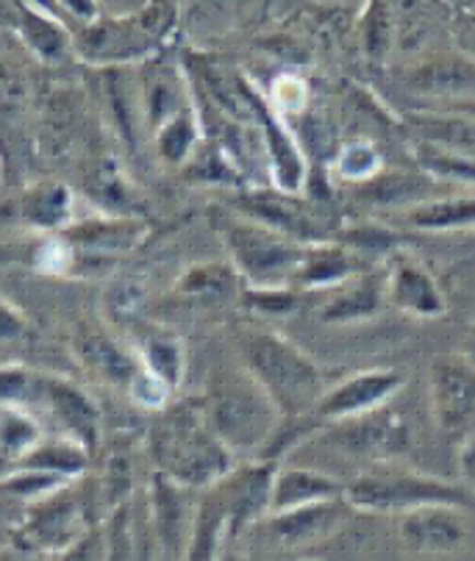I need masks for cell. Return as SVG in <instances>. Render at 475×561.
<instances>
[{
  "mask_svg": "<svg viewBox=\"0 0 475 561\" xmlns=\"http://www.w3.org/2000/svg\"><path fill=\"white\" fill-rule=\"evenodd\" d=\"M139 101H143V114H145V128L150 134L159 131L167 119L176 117V114L184 112L186 103V90L184 81L176 76V70L170 67H154V70L145 76L143 90H139Z\"/></svg>",
  "mask_w": 475,
  "mask_h": 561,
  "instance_id": "25",
  "label": "cell"
},
{
  "mask_svg": "<svg viewBox=\"0 0 475 561\" xmlns=\"http://www.w3.org/2000/svg\"><path fill=\"white\" fill-rule=\"evenodd\" d=\"M125 392H128V398H132L137 407L150 409V412H159V409H165L170 387H167L159 376H154V373L143 365V370L134 376V381L128 383V389H125Z\"/></svg>",
  "mask_w": 475,
  "mask_h": 561,
  "instance_id": "39",
  "label": "cell"
},
{
  "mask_svg": "<svg viewBox=\"0 0 475 561\" xmlns=\"http://www.w3.org/2000/svg\"><path fill=\"white\" fill-rule=\"evenodd\" d=\"M386 304V275L367 273L348 278L342 289L320 309V320L326 323H351L373 317Z\"/></svg>",
  "mask_w": 475,
  "mask_h": 561,
  "instance_id": "23",
  "label": "cell"
},
{
  "mask_svg": "<svg viewBox=\"0 0 475 561\" xmlns=\"http://www.w3.org/2000/svg\"><path fill=\"white\" fill-rule=\"evenodd\" d=\"M245 367L273 398L281 417L290 423L309 414L328 392V373L301 347L270 331H256L242 342Z\"/></svg>",
  "mask_w": 475,
  "mask_h": 561,
  "instance_id": "2",
  "label": "cell"
},
{
  "mask_svg": "<svg viewBox=\"0 0 475 561\" xmlns=\"http://www.w3.org/2000/svg\"><path fill=\"white\" fill-rule=\"evenodd\" d=\"M426 181L420 175H409V173H389V170H381L375 179L364 181L359 184L357 197L364 201V204H378V206H389V204H404L409 201L411 192L426 190Z\"/></svg>",
  "mask_w": 475,
  "mask_h": 561,
  "instance_id": "36",
  "label": "cell"
},
{
  "mask_svg": "<svg viewBox=\"0 0 475 561\" xmlns=\"http://www.w3.org/2000/svg\"><path fill=\"white\" fill-rule=\"evenodd\" d=\"M306 103H309V84H306L304 78L292 76V72L275 78L270 106H273V112L279 114V117L304 112Z\"/></svg>",
  "mask_w": 475,
  "mask_h": 561,
  "instance_id": "38",
  "label": "cell"
},
{
  "mask_svg": "<svg viewBox=\"0 0 475 561\" xmlns=\"http://www.w3.org/2000/svg\"><path fill=\"white\" fill-rule=\"evenodd\" d=\"M406 123L415 131L417 142L431 148L448 150V153L475 159V117L473 114L451 112H411Z\"/></svg>",
  "mask_w": 475,
  "mask_h": 561,
  "instance_id": "21",
  "label": "cell"
},
{
  "mask_svg": "<svg viewBox=\"0 0 475 561\" xmlns=\"http://www.w3.org/2000/svg\"><path fill=\"white\" fill-rule=\"evenodd\" d=\"M42 394L48 400L50 414L59 420L67 439L81 445L90 454L98 445V436H101V414H98L95 403L72 383L54 381V378L42 381Z\"/></svg>",
  "mask_w": 475,
  "mask_h": 561,
  "instance_id": "17",
  "label": "cell"
},
{
  "mask_svg": "<svg viewBox=\"0 0 475 561\" xmlns=\"http://www.w3.org/2000/svg\"><path fill=\"white\" fill-rule=\"evenodd\" d=\"M239 273L228 264H201L179 280V295L203 306L226 304L237 295Z\"/></svg>",
  "mask_w": 475,
  "mask_h": 561,
  "instance_id": "28",
  "label": "cell"
},
{
  "mask_svg": "<svg viewBox=\"0 0 475 561\" xmlns=\"http://www.w3.org/2000/svg\"><path fill=\"white\" fill-rule=\"evenodd\" d=\"M190 492L192 486L156 472L154 490H150V526H154L156 545L165 561L186 559L192 550L197 508H192Z\"/></svg>",
  "mask_w": 475,
  "mask_h": 561,
  "instance_id": "10",
  "label": "cell"
},
{
  "mask_svg": "<svg viewBox=\"0 0 475 561\" xmlns=\"http://www.w3.org/2000/svg\"><path fill=\"white\" fill-rule=\"evenodd\" d=\"M462 472L464 478H467L470 490H473V497H475V439H470L467 448L462 450Z\"/></svg>",
  "mask_w": 475,
  "mask_h": 561,
  "instance_id": "44",
  "label": "cell"
},
{
  "mask_svg": "<svg viewBox=\"0 0 475 561\" xmlns=\"http://www.w3.org/2000/svg\"><path fill=\"white\" fill-rule=\"evenodd\" d=\"M400 539L411 553H451L467 537L462 506L428 503L400 514Z\"/></svg>",
  "mask_w": 475,
  "mask_h": 561,
  "instance_id": "13",
  "label": "cell"
},
{
  "mask_svg": "<svg viewBox=\"0 0 475 561\" xmlns=\"http://www.w3.org/2000/svg\"><path fill=\"white\" fill-rule=\"evenodd\" d=\"M106 101L109 112H112V123L120 131L125 142L137 148L139 137L145 131V114L143 101H139V90L128 84L123 70H112L106 78Z\"/></svg>",
  "mask_w": 475,
  "mask_h": 561,
  "instance_id": "27",
  "label": "cell"
},
{
  "mask_svg": "<svg viewBox=\"0 0 475 561\" xmlns=\"http://www.w3.org/2000/svg\"><path fill=\"white\" fill-rule=\"evenodd\" d=\"M459 12H467V14H475V0H456Z\"/></svg>",
  "mask_w": 475,
  "mask_h": 561,
  "instance_id": "47",
  "label": "cell"
},
{
  "mask_svg": "<svg viewBox=\"0 0 475 561\" xmlns=\"http://www.w3.org/2000/svg\"><path fill=\"white\" fill-rule=\"evenodd\" d=\"M362 43L364 54L370 61H384L393 48L395 36V7L393 0H367L364 9V23H362Z\"/></svg>",
  "mask_w": 475,
  "mask_h": 561,
  "instance_id": "35",
  "label": "cell"
},
{
  "mask_svg": "<svg viewBox=\"0 0 475 561\" xmlns=\"http://www.w3.org/2000/svg\"><path fill=\"white\" fill-rule=\"evenodd\" d=\"M404 84L415 95L464 103L467 98H475V61L464 54H434L411 65Z\"/></svg>",
  "mask_w": 475,
  "mask_h": 561,
  "instance_id": "14",
  "label": "cell"
},
{
  "mask_svg": "<svg viewBox=\"0 0 475 561\" xmlns=\"http://www.w3.org/2000/svg\"><path fill=\"white\" fill-rule=\"evenodd\" d=\"M20 217L39 231H59L72 217V192L61 181L45 179L20 195Z\"/></svg>",
  "mask_w": 475,
  "mask_h": 561,
  "instance_id": "24",
  "label": "cell"
},
{
  "mask_svg": "<svg viewBox=\"0 0 475 561\" xmlns=\"http://www.w3.org/2000/svg\"><path fill=\"white\" fill-rule=\"evenodd\" d=\"M400 387H404V376H400L398 370H370L348 376L344 381H339L337 387L328 389L320 398V403H317L309 414H304L301 420L286 425L273 443H270V448H273L275 443H279V448L281 445H290L297 434H312V431H320L326 428V425L339 423V420L359 417V414L381 409Z\"/></svg>",
  "mask_w": 475,
  "mask_h": 561,
  "instance_id": "7",
  "label": "cell"
},
{
  "mask_svg": "<svg viewBox=\"0 0 475 561\" xmlns=\"http://www.w3.org/2000/svg\"><path fill=\"white\" fill-rule=\"evenodd\" d=\"M453 39L459 45V54L467 56L470 61H475V14L459 12L453 18Z\"/></svg>",
  "mask_w": 475,
  "mask_h": 561,
  "instance_id": "41",
  "label": "cell"
},
{
  "mask_svg": "<svg viewBox=\"0 0 475 561\" xmlns=\"http://www.w3.org/2000/svg\"><path fill=\"white\" fill-rule=\"evenodd\" d=\"M348 508H351V503L339 497V501L312 503V506L279 512L273 514V523H270V539H273V545L279 542L281 548H301V545L333 531Z\"/></svg>",
  "mask_w": 475,
  "mask_h": 561,
  "instance_id": "18",
  "label": "cell"
},
{
  "mask_svg": "<svg viewBox=\"0 0 475 561\" xmlns=\"http://www.w3.org/2000/svg\"><path fill=\"white\" fill-rule=\"evenodd\" d=\"M76 353L98 378L114 383V387L128 389L134 376L143 370L137 353L125 351L117 340H112L103 331H83L76 340Z\"/></svg>",
  "mask_w": 475,
  "mask_h": 561,
  "instance_id": "20",
  "label": "cell"
},
{
  "mask_svg": "<svg viewBox=\"0 0 475 561\" xmlns=\"http://www.w3.org/2000/svg\"><path fill=\"white\" fill-rule=\"evenodd\" d=\"M83 537H87V526H83L81 503L61 486V490L25 506L14 542L42 556L50 550L67 553Z\"/></svg>",
  "mask_w": 475,
  "mask_h": 561,
  "instance_id": "8",
  "label": "cell"
},
{
  "mask_svg": "<svg viewBox=\"0 0 475 561\" xmlns=\"http://www.w3.org/2000/svg\"><path fill=\"white\" fill-rule=\"evenodd\" d=\"M34 392V378L25 367H0V407H23Z\"/></svg>",
  "mask_w": 475,
  "mask_h": 561,
  "instance_id": "40",
  "label": "cell"
},
{
  "mask_svg": "<svg viewBox=\"0 0 475 561\" xmlns=\"http://www.w3.org/2000/svg\"><path fill=\"white\" fill-rule=\"evenodd\" d=\"M333 170H337L344 181L364 184V181L375 179V175L384 170V159H381V153L370 142L353 139V142H344L342 148H339Z\"/></svg>",
  "mask_w": 475,
  "mask_h": 561,
  "instance_id": "37",
  "label": "cell"
},
{
  "mask_svg": "<svg viewBox=\"0 0 475 561\" xmlns=\"http://www.w3.org/2000/svg\"><path fill=\"white\" fill-rule=\"evenodd\" d=\"M143 222L137 217H114L106 215L103 220L78 222L61 233L70 248H81L87 253H120L137 245Z\"/></svg>",
  "mask_w": 475,
  "mask_h": 561,
  "instance_id": "22",
  "label": "cell"
},
{
  "mask_svg": "<svg viewBox=\"0 0 475 561\" xmlns=\"http://www.w3.org/2000/svg\"><path fill=\"white\" fill-rule=\"evenodd\" d=\"M154 459L161 476L192 490L223 481L234 465L231 450L208 428L203 407H181L156 425Z\"/></svg>",
  "mask_w": 475,
  "mask_h": 561,
  "instance_id": "3",
  "label": "cell"
},
{
  "mask_svg": "<svg viewBox=\"0 0 475 561\" xmlns=\"http://www.w3.org/2000/svg\"><path fill=\"white\" fill-rule=\"evenodd\" d=\"M320 3H342V0H320Z\"/></svg>",
  "mask_w": 475,
  "mask_h": 561,
  "instance_id": "48",
  "label": "cell"
},
{
  "mask_svg": "<svg viewBox=\"0 0 475 561\" xmlns=\"http://www.w3.org/2000/svg\"><path fill=\"white\" fill-rule=\"evenodd\" d=\"M386 300L417 317H440L448 309L434 275L409 256L395 259L386 273Z\"/></svg>",
  "mask_w": 475,
  "mask_h": 561,
  "instance_id": "16",
  "label": "cell"
},
{
  "mask_svg": "<svg viewBox=\"0 0 475 561\" xmlns=\"http://www.w3.org/2000/svg\"><path fill=\"white\" fill-rule=\"evenodd\" d=\"M253 114L259 128H262L264 145H268L275 190L286 192V195H297V190L306 181V159L301 148H297L295 137L284 126V117H279L259 92H253Z\"/></svg>",
  "mask_w": 475,
  "mask_h": 561,
  "instance_id": "15",
  "label": "cell"
},
{
  "mask_svg": "<svg viewBox=\"0 0 475 561\" xmlns=\"http://www.w3.org/2000/svg\"><path fill=\"white\" fill-rule=\"evenodd\" d=\"M18 31L29 43V48L45 61H59L70 50V39L65 31L50 18L39 14L36 9L20 7L18 3Z\"/></svg>",
  "mask_w": 475,
  "mask_h": 561,
  "instance_id": "32",
  "label": "cell"
},
{
  "mask_svg": "<svg viewBox=\"0 0 475 561\" xmlns=\"http://www.w3.org/2000/svg\"><path fill=\"white\" fill-rule=\"evenodd\" d=\"M137 356L170 389L179 387L181 378H184V347H181V342L172 334H165V331L148 334L139 342Z\"/></svg>",
  "mask_w": 475,
  "mask_h": 561,
  "instance_id": "30",
  "label": "cell"
},
{
  "mask_svg": "<svg viewBox=\"0 0 475 561\" xmlns=\"http://www.w3.org/2000/svg\"><path fill=\"white\" fill-rule=\"evenodd\" d=\"M239 211L250 220L262 222V226L275 228L284 237L295 239V242H323L328 237V226L320 215L304 206L295 195L286 192H245L242 197L234 201Z\"/></svg>",
  "mask_w": 475,
  "mask_h": 561,
  "instance_id": "11",
  "label": "cell"
},
{
  "mask_svg": "<svg viewBox=\"0 0 475 561\" xmlns=\"http://www.w3.org/2000/svg\"><path fill=\"white\" fill-rule=\"evenodd\" d=\"M353 275H357V262H353L351 253H344L337 245H328V242H320V245L309 248L304 264H301L295 275V284H304V287L344 284Z\"/></svg>",
  "mask_w": 475,
  "mask_h": 561,
  "instance_id": "29",
  "label": "cell"
},
{
  "mask_svg": "<svg viewBox=\"0 0 475 561\" xmlns=\"http://www.w3.org/2000/svg\"><path fill=\"white\" fill-rule=\"evenodd\" d=\"M90 195L98 206H101L106 215L114 217H134L139 215V197L132 190V184L125 181L123 170L112 162V159H101V162L92 168L90 181Z\"/></svg>",
  "mask_w": 475,
  "mask_h": 561,
  "instance_id": "26",
  "label": "cell"
},
{
  "mask_svg": "<svg viewBox=\"0 0 475 561\" xmlns=\"http://www.w3.org/2000/svg\"><path fill=\"white\" fill-rule=\"evenodd\" d=\"M61 7L76 18H95V0H61Z\"/></svg>",
  "mask_w": 475,
  "mask_h": 561,
  "instance_id": "45",
  "label": "cell"
},
{
  "mask_svg": "<svg viewBox=\"0 0 475 561\" xmlns=\"http://www.w3.org/2000/svg\"><path fill=\"white\" fill-rule=\"evenodd\" d=\"M344 501L351 508L362 512H411V508L428 506V503H451V506H467L473 503V492L456 484H448L442 478L422 476L415 470L400 467H373L362 472L357 481L344 484Z\"/></svg>",
  "mask_w": 475,
  "mask_h": 561,
  "instance_id": "6",
  "label": "cell"
},
{
  "mask_svg": "<svg viewBox=\"0 0 475 561\" xmlns=\"http://www.w3.org/2000/svg\"><path fill=\"white\" fill-rule=\"evenodd\" d=\"M462 356L467 358L470 365H475V323L470 325V331L464 334V342H462Z\"/></svg>",
  "mask_w": 475,
  "mask_h": 561,
  "instance_id": "46",
  "label": "cell"
},
{
  "mask_svg": "<svg viewBox=\"0 0 475 561\" xmlns=\"http://www.w3.org/2000/svg\"><path fill=\"white\" fill-rule=\"evenodd\" d=\"M25 336V320L7 304L0 300V345L7 342H18Z\"/></svg>",
  "mask_w": 475,
  "mask_h": 561,
  "instance_id": "42",
  "label": "cell"
},
{
  "mask_svg": "<svg viewBox=\"0 0 475 561\" xmlns=\"http://www.w3.org/2000/svg\"><path fill=\"white\" fill-rule=\"evenodd\" d=\"M203 414L214 434L231 454L268 450L279 436L281 412L264 387L242 370H223L208 383Z\"/></svg>",
  "mask_w": 475,
  "mask_h": 561,
  "instance_id": "1",
  "label": "cell"
},
{
  "mask_svg": "<svg viewBox=\"0 0 475 561\" xmlns=\"http://www.w3.org/2000/svg\"><path fill=\"white\" fill-rule=\"evenodd\" d=\"M179 20V0H148L137 12L98 20L76 39L81 59L98 65H125L154 54Z\"/></svg>",
  "mask_w": 475,
  "mask_h": 561,
  "instance_id": "4",
  "label": "cell"
},
{
  "mask_svg": "<svg viewBox=\"0 0 475 561\" xmlns=\"http://www.w3.org/2000/svg\"><path fill=\"white\" fill-rule=\"evenodd\" d=\"M431 412L442 434L448 436H462L475 428V365H470L462 353L434 358Z\"/></svg>",
  "mask_w": 475,
  "mask_h": 561,
  "instance_id": "9",
  "label": "cell"
},
{
  "mask_svg": "<svg viewBox=\"0 0 475 561\" xmlns=\"http://www.w3.org/2000/svg\"><path fill=\"white\" fill-rule=\"evenodd\" d=\"M409 222L422 231H448V228L475 226V197H442L428 201L409 211Z\"/></svg>",
  "mask_w": 475,
  "mask_h": 561,
  "instance_id": "33",
  "label": "cell"
},
{
  "mask_svg": "<svg viewBox=\"0 0 475 561\" xmlns=\"http://www.w3.org/2000/svg\"><path fill=\"white\" fill-rule=\"evenodd\" d=\"M154 148L161 162L167 164H184L197 148V119L190 108L170 117L159 131L154 134Z\"/></svg>",
  "mask_w": 475,
  "mask_h": 561,
  "instance_id": "34",
  "label": "cell"
},
{
  "mask_svg": "<svg viewBox=\"0 0 475 561\" xmlns=\"http://www.w3.org/2000/svg\"><path fill=\"white\" fill-rule=\"evenodd\" d=\"M42 445V425L23 407H0V456L23 459Z\"/></svg>",
  "mask_w": 475,
  "mask_h": 561,
  "instance_id": "31",
  "label": "cell"
},
{
  "mask_svg": "<svg viewBox=\"0 0 475 561\" xmlns=\"http://www.w3.org/2000/svg\"><path fill=\"white\" fill-rule=\"evenodd\" d=\"M339 497H344V484H339L337 478L320 470H309V467H286L273 476L270 512H290V508L339 501Z\"/></svg>",
  "mask_w": 475,
  "mask_h": 561,
  "instance_id": "19",
  "label": "cell"
},
{
  "mask_svg": "<svg viewBox=\"0 0 475 561\" xmlns=\"http://www.w3.org/2000/svg\"><path fill=\"white\" fill-rule=\"evenodd\" d=\"M223 242L231 253L234 270L250 280L253 289H284L295 280L309 253V245L250 217H231L223 222Z\"/></svg>",
  "mask_w": 475,
  "mask_h": 561,
  "instance_id": "5",
  "label": "cell"
},
{
  "mask_svg": "<svg viewBox=\"0 0 475 561\" xmlns=\"http://www.w3.org/2000/svg\"><path fill=\"white\" fill-rule=\"evenodd\" d=\"M328 443L337 445L339 450H348L351 456H378V454H398L409 443V431L398 414L386 412L384 407L364 412L359 417L339 420V423L326 425Z\"/></svg>",
  "mask_w": 475,
  "mask_h": 561,
  "instance_id": "12",
  "label": "cell"
},
{
  "mask_svg": "<svg viewBox=\"0 0 475 561\" xmlns=\"http://www.w3.org/2000/svg\"><path fill=\"white\" fill-rule=\"evenodd\" d=\"M0 561H39V553H34V550L23 548L18 542H7L0 545Z\"/></svg>",
  "mask_w": 475,
  "mask_h": 561,
  "instance_id": "43",
  "label": "cell"
}]
</instances>
